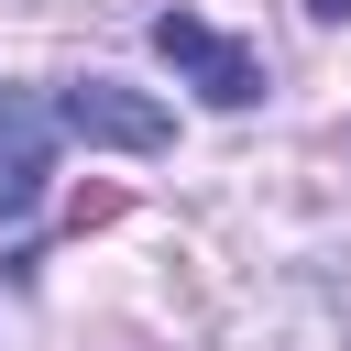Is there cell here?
<instances>
[{
    "mask_svg": "<svg viewBox=\"0 0 351 351\" xmlns=\"http://www.w3.org/2000/svg\"><path fill=\"white\" fill-rule=\"evenodd\" d=\"M154 55L208 99V110H252L263 99V55L252 44H230L219 22H197V11H154Z\"/></svg>",
    "mask_w": 351,
    "mask_h": 351,
    "instance_id": "1",
    "label": "cell"
},
{
    "mask_svg": "<svg viewBox=\"0 0 351 351\" xmlns=\"http://www.w3.org/2000/svg\"><path fill=\"white\" fill-rule=\"evenodd\" d=\"M55 132H77V143H110V154H165V143H176V121H165L154 99L110 88V77H77V88L55 99Z\"/></svg>",
    "mask_w": 351,
    "mask_h": 351,
    "instance_id": "2",
    "label": "cell"
},
{
    "mask_svg": "<svg viewBox=\"0 0 351 351\" xmlns=\"http://www.w3.org/2000/svg\"><path fill=\"white\" fill-rule=\"evenodd\" d=\"M44 176H55V110L0 88V230H22L44 208Z\"/></svg>",
    "mask_w": 351,
    "mask_h": 351,
    "instance_id": "3",
    "label": "cell"
},
{
    "mask_svg": "<svg viewBox=\"0 0 351 351\" xmlns=\"http://www.w3.org/2000/svg\"><path fill=\"white\" fill-rule=\"evenodd\" d=\"M307 11H318V22H351V0H307Z\"/></svg>",
    "mask_w": 351,
    "mask_h": 351,
    "instance_id": "4",
    "label": "cell"
}]
</instances>
